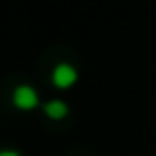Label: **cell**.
Here are the masks:
<instances>
[{"label": "cell", "instance_id": "6da1fadb", "mask_svg": "<svg viewBox=\"0 0 156 156\" xmlns=\"http://www.w3.org/2000/svg\"><path fill=\"white\" fill-rule=\"evenodd\" d=\"M13 103H15V107H20V109H34L37 105H39V94H37V90L32 88V86H17L15 88V92H13Z\"/></svg>", "mask_w": 156, "mask_h": 156}, {"label": "cell", "instance_id": "7a4b0ae2", "mask_svg": "<svg viewBox=\"0 0 156 156\" xmlns=\"http://www.w3.org/2000/svg\"><path fill=\"white\" fill-rule=\"evenodd\" d=\"M51 81L58 86V88H71L75 81H77V71H75V66L73 64H66V62H62V64H58L56 69H54V73H51Z\"/></svg>", "mask_w": 156, "mask_h": 156}, {"label": "cell", "instance_id": "3957f363", "mask_svg": "<svg viewBox=\"0 0 156 156\" xmlns=\"http://www.w3.org/2000/svg\"><path fill=\"white\" fill-rule=\"evenodd\" d=\"M45 113L51 118V120H62L66 113H69V107H66V103L64 101H49V103H45Z\"/></svg>", "mask_w": 156, "mask_h": 156}, {"label": "cell", "instance_id": "277c9868", "mask_svg": "<svg viewBox=\"0 0 156 156\" xmlns=\"http://www.w3.org/2000/svg\"><path fill=\"white\" fill-rule=\"evenodd\" d=\"M0 156H22V154L15 150H0Z\"/></svg>", "mask_w": 156, "mask_h": 156}]
</instances>
